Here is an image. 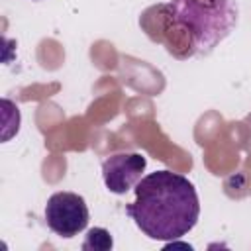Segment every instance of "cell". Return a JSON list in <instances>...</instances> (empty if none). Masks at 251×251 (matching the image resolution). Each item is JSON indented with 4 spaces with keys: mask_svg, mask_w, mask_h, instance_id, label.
<instances>
[{
    "mask_svg": "<svg viewBox=\"0 0 251 251\" xmlns=\"http://www.w3.org/2000/svg\"><path fill=\"white\" fill-rule=\"evenodd\" d=\"M135 200L126 204V214L155 241H175L198 222L200 200L194 184L178 173L155 171L135 184Z\"/></svg>",
    "mask_w": 251,
    "mask_h": 251,
    "instance_id": "cell-1",
    "label": "cell"
},
{
    "mask_svg": "<svg viewBox=\"0 0 251 251\" xmlns=\"http://www.w3.org/2000/svg\"><path fill=\"white\" fill-rule=\"evenodd\" d=\"M165 12L188 33L190 53H210L237 24L235 0H171Z\"/></svg>",
    "mask_w": 251,
    "mask_h": 251,
    "instance_id": "cell-2",
    "label": "cell"
},
{
    "mask_svg": "<svg viewBox=\"0 0 251 251\" xmlns=\"http://www.w3.org/2000/svg\"><path fill=\"white\" fill-rule=\"evenodd\" d=\"M86 200L76 192H55L45 204V222L59 237H75L88 226Z\"/></svg>",
    "mask_w": 251,
    "mask_h": 251,
    "instance_id": "cell-3",
    "label": "cell"
},
{
    "mask_svg": "<svg viewBox=\"0 0 251 251\" xmlns=\"http://www.w3.org/2000/svg\"><path fill=\"white\" fill-rule=\"evenodd\" d=\"M145 167H147V159L141 153H131V151L114 153L102 163L104 184L114 194H126L127 190L135 188V184L141 180Z\"/></svg>",
    "mask_w": 251,
    "mask_h": 251,
    "instance_id": "cell-4",
    "label": "cell"
},
{
    "mask_svg": "<svg viewBox=\"0 0 251 251\" xmlns=\"http://www.w3.org/2000/svg\"><path fill=\"white\" fill-rule=\"evenodd\" d=\"M112 247H114L112 235L104 227H92V229H88L86 239L82 243V249L84 251H108Z\"/></svg>",
    "mask_w": 251,
    "mask_h": 251,
    "instance_id": "cell-5",
    "label": "cell"
}]
</instances>
